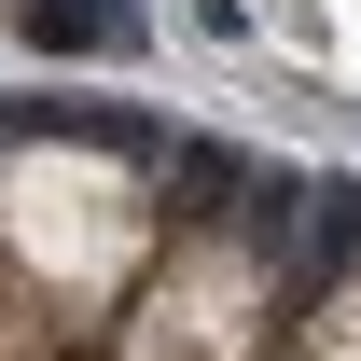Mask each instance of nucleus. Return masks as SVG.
<instances>
[{
	"mask_svg": "<svg viewBox=\"0 0 361 361\" xmlns=\"http://www.w3.org/2000/svg\"><path fill=\"white\" fill-rule=\"evenodd\" d=\"M0 250L28 264L56 319H97L126 306L153 250H167V209H153V180L126 153H97V139H28V153H0Z\"/></svg>",
	"mask_w": 361,
	"mask_h": 361,
	"instance_id": "obj_1",
	"label": "nucleus"
},
{
	"mask_svg": "<svg viewBox=\"0 0 361 361\" xmlns=\"http://www.w3.org/2000/svg\"><path fill=\"white\" fill-rule=\"evenodd\" d=\"M264 319H278V264L236 223H195L180 250H153V278L126 292L111 361H264Z\"/></svg>",
	"mask_w": 361,
	"mask_h": 361,
	"instance_id": "obj_2",
	"label": "nucleus"
},
{
	"mask_svg": "<svg viewBox=\"0 0 361 361\" xmlns=\"http://www.w3.org/2000/svg\"><path fill=\"white\" fill-rule=\"evenodd\" d=\"M0 361H70V319L28 292V264L0 250Z\"/></svg>",
	"mask_w": 361,
	"mask_h": 361,
	"instance_id": "obj_3",
	"label": "nucleus"
},
{
	"mask_svg": "<svg viewBox=\"0 0 361 361\" xmlns=\"http://www.w3.org/2000/svg\"><path fill=\"white\" fill-rule=\"evenodd\" d=\"M292 361H361V278L306 306V334H292Z\"/></svg>",
	"mask_w": 361,
	"mask_h": 361,
	"instance_id": "obj_4",
	"label": "nucleus"
}]
</instances>
